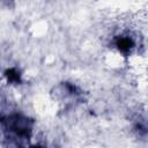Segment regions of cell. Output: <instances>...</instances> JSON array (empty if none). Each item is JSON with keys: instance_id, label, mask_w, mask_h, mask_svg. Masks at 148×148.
<instances>
[{"instance_id": "1", "label": "cell", "mask_w": 148, "mask_h": 148, "mask_svg": "<svg viewBox=\"0 0 148 148\" xmlns=\"http://www.w3.org/2000/svg\"><path fill=\"white\" fill-rule=\"evenodd\" d=\"M5 133L17 140H29L32 134L34 120L22 113H10L1 118Z\"/></svg>"}, {"instance_id": "2", "label": "cell", "mask_w": 148, "mask_h": 148, "mask_svg": "<svg viewBox=\"0 0 148 148\" xmlns=\"http://www.w3.org/2000/svg\"><path fill=\"white\" fill-rule=\"evenodd\" d=\"M134 45H135V43H134L133 38L130 37V36L121 35V36H117L114 38V46L118 49L119 52H121L124 54L131 53Z\"/></svg>"}, {"instance_id": "3", "label": "cell", "mask_w": 148, "mask_h": 148, "mask_svg": "<svg viewBox=\"0 0 148 148\" xmlns=\"http://www.w3.org/2000/svg\"><path fill=\"white\" fill-rule=\"evenodd\" d=\"M5 76L7 77L8 82H10V83H21L22 82L21 74L16 68H8L5 72Z\"/></svg>"}]
</instances>
